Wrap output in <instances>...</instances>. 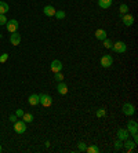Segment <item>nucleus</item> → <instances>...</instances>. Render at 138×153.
I'll use <instances>...</instances> for the list:
<instances>
[{"instance_id": "obj_1", "label": "nucleus", "mask_w": 138, "mask_h": 153, "mask_svg": "<svg viewBox=\"0 0 138 153\" xmlns=\"http://www.w3.org/2000/svg\"><path fill=\"white\" fill-rule=\"evenodd\" d=\"M39 104H41L43 106H46V108L51 106V104H53V98H51V95L40 94V95H39Z\"/></svg>"}, {"instance_id": "obj_2", "label": "nucleus", "mask_w": 138, "mask_h": 153, "mask_svg": "<svg viewBox=\"0 0 138 153\" xmlns=\"http://www.w3.org/2000/svg\"><path fill=\"white\" fill-rule=\"evenodd\" d=\"M112 50L117 53V54H122V53H126V50H127V46L124 41H116L112 44Z\"/></svg>"}, {"instance_id": "obj_3", "label": "nucleus", "mask_w": 138, "mask_h": 153, "mask_svg": "<svg viewBox=\"0 0 138 153\" xmlns=\"http://www.w3.org/2000/svg\"><path fill=\"white\" fill-rule=\"evenodd\" d=\"M14 131L18 132V134H23L26 131V123L23 122V120H17V122L14 123Z\"/></svg>"}, {"instance_id": "obj_4", "label": "nucleus", "mask_w": 138, "mask_h": 153, "mask_svg": "<svg viewBox=\"0 0 138 153\" xmlns=\"http://www.w3.org/2000/svg\"><path fill=\"white\" fill-rule=\"evenodd\" d=\"M6 28H7V31H9L10 33H14V32L18 31L19 22L17 19H10V21H7V23H6Z\"/></svg>"}, {"instance_id": "obj_5", "label": "nucleus", "mask_w": 138, "mask_h": 153, "mask_svg": "<svg viewBox=\"0 0 138 153\" xmlns=\"http://www.w3.org/2000/svg\"><path fill=\"white\" fill-rule=\"evenodd\" d=\"M122 110H123V113L126 115V116H133L134 113H135V108H134V105L130 104V102H126V104L123 105Z\"/></svg>"}, {"instance_id": "obj_6", "label": "nucleus", "mask_w": 138, "mask_h": 153, "mask_svg": "<svg viewBox=\"0 0 138 153\" xmlns=\"http://www.w3.org/2000/svg\"><path fill=\"white\" fill-rule=\"evenodd\" d=\"M50 68H51V72L57 73V72H62V68H64V65H62V62H61L60 59H54V61L51 62Z\"/></svg>"}, {"instance_id": "obj_7", "label": "nucleus", "mask_w": 138, "mask_h": 153, "mask_svg": "<svg viewBox=\"0 0 138 153\" xmlns=\"http://www.w3.org/2000/svg\"><path fill=\"white\" fill-rule=\"evenodd\" d=\"M113 63V58L112 55H102L101 57V66L102 68H109Z\"/></svg>"}, {"instance_id": "obj_8", "label": "nucleus", "mask_w": 138, "mask_h": 153, "mask_svg": "<svg viewBox=\"0 0 138 153\" xmlns=\"http://www.w3.org/2000/svg\"><path fill=\"white\" fill-rule=\"evenodd\" d=\"M122 22L126 25V26H131L134 23V17L131 14H123V17H122Z\"/></svg>"}, {"instance_id": "obj_9", "label": "nucleus", "mask_w": 138, "mask_h": 153, "mask_svg": "<svg viewBox=\"0 0 138 153\" xmlns=\"http://www.w3.org/2000/svg\"><path fill=\"white\" fill-rule=\"evenodd\" d=\"M127 131H129L130 134H137L138 132V124L135 120H131V122H129V124H127Z\"/></svg>"}, {"instance_id": "obj_10", "label": "nucleus", "mask_w": 138, "mask_h": 153, "mask_svg": "<svg viewBox=\"0 0 138 153\" xmlns=\"http://www.w3.org/2000/svg\"><path fill=\"white\" fill-rule=\"evenodd\" d=\"M10 43L13 46H18L19 43H21V35L17 33V32L11 33V36H10Z\"/></svg>"}, {"instance_id": "obj_11", "label": "nucleus", "mask_w": 138, "mask_h": 153, "mask_svg": "<svg viewBox=\"0 0 138 153\" xmlns=\"http://www.w3.org/2000/svg\"><path fill=\"white\" fill-rule=\"evenodd\" d=\"M135 145H137V144H135L134 141H130L129 138H127V139H124L123 146L126 148V150H127V152H133L134 148H135Z\"/></svg>"}, {"instance_id": "obj_12", "label": "nucleus", "mask_w": 138, "mask_h": 153, "mask_svg": "<svg viewBox=\"0 0 138 153\" xmlns=\"http://www.w3.org/2000/svg\"><path fill=\"white\" fill-rule=\"evenodd\" d=\"M130 137V132L127 130H124V128H120L119 131H117V139L120 141H124V139H127Z\"/></svg>"}, {"instance_id": "obj_13", "label": "nucleus", "mask_w": 138, "mask_h": 153, "mask_svg": "<svg viewBox=\"0 0 138 153\" xmlns=\"http://www.w3.org/2000/svg\"><path fill=\"white\" fill-rule=\"evenodd\" d=\"M57 91H58V94L65 95L66 93H68V86L65 84L64 81H60V83H58V86H57Z\"/></svg>"}, {"instance_id": "obj_14", "label": "nucleus", "mask_w": 138, "mask_h": 153, "mask_svg": "<svg viewBox=\"0 0 138 153\" xmlns=\"http://www.w3.org/2000/svg\"><path fill=\"white\" fill-rule=\"evenodd\" d=\"M106 36H108V33H106L105 29H97V31H95L97 40H105Z\"/></svg>"}, {"instance_id": "obj_15", "label": "nucleus", "mask_w": 138, "mask_h": 153, "mask_svg": "<svg viewBox=\"0 0 138 153\" xmlns=\"http://www.w3.org/2000/svg\"><path fill=\"white\" fill-rule=\"evenodd\" d=\"M57 10L53 7V6H46L44 9H43V13H44V15H47V17H54V14Z\"/></svg>"}, {"instance_id": "obj_16", "label": "nucleus", "mask_w": 138, "mask_h": 153, "mask_svg": "<svg viewBox=\"0 0 138 153\" xmlns=\"http://www.w3.org/2000/svg\"><path fill=\"white\" fill-rule=\"evenodd\" d=\"M28 102H29V105H32V106L39 105V95H37V94H32L29 98H28Z\"/></svg>"}, {"instance_id": "obj_17", "label": "nucleus", "mask_w": 138, "mask_h": 153, "mask_svg": "<svg viewBox=\"0 0 138 153\" xmlns=\"http://www.w3.org/2000/svg\"><path fill=\"white\" fill-rule=\"evenodd\" d=\"M98 6L104 10L109 9L110 6H112V0H98Z\"/></svg>"}, {"instance_id": "obj_18", "label": "nucleus", "mask_w": 138, "mask_h": 153, "mask_svg": "<svg viewBox=\"0 0 138 153\" xmlns=\"http://www.w3.org/2000/svg\"><path fill=\"white\" fill-rule=\"evenodd\" d=\"M9 4L6 3V1H3V0H0V14H6L7 11H9Z\"/></svg>"}, {"instance_id": "obj_19", "label": "nucleus", "mask_w": 138, "mask_h": 153, "mask_svg": "<svg viewBox=\"0 0 138 153\" xmlns=\"http://www.w3.org/2000/svg\"><path fill=\"white\" fill-rule=\"evenodd\" d=\"M22 120L25 123H32L33 122V115H31V113H23Z\"/></svg>"}, {"instance_id": "obj_20", "label": "nucleus", "mask_w": 138, "mask_h": 153, "mask_svg": "<svg viewBox=\"0 0 138 153\" xmlns=\"http://www.w3.org/2000/svg\"><path fill=\"white\" fill-rule=\"evenodd\" d=\"M130 11V9H129V6L127 4H120V7H119V13L123 15V14H127Z\"/></svg>"}, {"instance_id": "obj_21", "label": "nucleus", "mask_w": 138, "mask_h": 153, "mask_svg": "<svg viewBox=\"0 0 138 153\" xmlns=\"http://www.w3.org/2000/svg\"><path fill=\"white\" fill-rule=\"evenodd\" d=\"M100 150L98 149V146H95V145H91V146H87L86 148V152H88V153H97Z\"/></svg>"}, {"instance_id": "obj_22", "label": "nucleus", "mask_w": 138, "mask_h": 153, "mask_svg": "<svg viewBox=\"0 0 138 153\" xmlns=\"http://www.w3.org/2000/svg\"><path fill=\"white\" fill-rule=\"evenodd\" d=\"M65 15H66V14H65V11H55V14H54V17L57 19H64Z\"/></svg>"}, {"instance_id": "obj_23", "label": "nucleus", "mask_w": 138, "mask_h": 153, "mask_svg": "<svg viewBox=\"0 0 138 153\" xmlns=\"http://www.w3.org/2000/svg\"><path fill=\"white\" fill-rule=\"evenodd\" d=\"M102 41H104V47H105V48H112V44H113V43H112L109 39H105V40H102Z\"/></svg>"}, {"instance_id": "obj_24", "label": "nucleus", "mask_w": 138, "mask_h": 153, "mask_svg": "<svg viewBox=\"0 0 138 153\" xmlns=\"http://www.w3.org/2000/svg\"><path fill=\"white\" fill-rule=\"evenodd\" d=\"M122 148H123V141L117 139V141L115 142V149H116V150H120Z\"/></svg>"}, {"instance_id": "obj_25", "label": "nucleus", "mask_w": 138, "mask_h": 153, "mask_svg": "<svg viewBox=\"0 0 138 153\" xmlns=\"http://www.w3.org/2000/svg\"><path fill=\"white\" fill-rule=\"evenodd\" d=\"M106 115V112H105V109H98V110H97V117H104Z\"/></svg>"}, {"instance_id": "obj_26", "label": "nucleus", "mask_w": 138, "mask_h": 153, "mask_svg": "<svg viewBox=\"0 0 138 153\" xmlns=\"http://www.w3.org/2000/svg\"><path fill=\"white\" fill-rule=\"evenodd\" d=\"M55 80H58V81H64V75L61 72H57L55 73Z\"/></svg>"}, {"instance_id": "obj_27", "label": "nucleus", "mask_w": 138, "mask_h": 153, "mask_svg": "<svg viewBox=\"0 0 138 153\" xmlns=\"http://www.w3.org/2000/svg\"><path fill=\"white\" fill-rule=\"evenodd\" d=\"M78 146H79V150H82V152H86V148H87V145L84 144V142H79Z\"/></svg>"}, {"instance_id": "obj_28", "label": "nucleus", "mask_w": 138, "mask_h": 153, "mask_svg": "<svg viewBox=\"0 0 138 153\" xmlns=\"http://www.w3.org/2000/svg\"><path fill=\"white\" fill-rule=\"evenodd\" d=\"M7 23V18L4 14H0V25H6Z\"/></svg>"}, {"instance_id": "obj_29", "label": "nucleus", "mask_w": 138, "mask_h": 153, "mask_svg": "<svg viewBox=\"0 0 138 153\" xmlns=\"http://www.w3.org/2000/svg\"><path fill=\"white\" fill-rule=\"evenodd\" d=\"M23 113H25V112H23L22 109H17V110H15V116H17V117H22Z\"/></svg>"}, {"instance_id": "obj_30", "label": "nucleus", "mask_w": 138, "mask_h": 153, "mask_svg": "<svg viewBox=\"0 0 138 153\" xmlns=\"http://www.w3.org/2000/svg\"><path fill=\"white\" fill-rule=\"evenodd\" d=\"M7 59H9V54H1V57H0V62H6V61H7Z\"/></svg>"}, {"instance_id": "obj_31", "label": "nucleus", "mask_w": 138, "mask_h": 153, "mask_svg": "<svg viewBox=\"0 0 138 153\" xmlns=\"http://www.w3.org/2000/svg\"><path fill=\"white\" fill-rule=\"evenodd\" d=\"M9 119H10V122H13V123H15L17 120H18V117L15 116V115H11V116L9 117Z\"/></svg>"}, {"instance_id": "obj_32", "label": "nucleus", "mask_w": 138, "mask_h": 153, "mask_svg": "<svg viewBox=\"0 0 138 153\" xmlns=\"http://www.w3.org/2000/svg\"><path fill=\"white\" fill-rule=\"evenodd\" d=\"M0 152H1V145H0Z\"/></svg>"}, {"instance_id": "obj_33", "label": "nucleus", "mask_w": 138, "mask_h": 153, "mask_svg": "<svg viewBox=\"0 0 138 153\" xmlns=\"http://www.w3.org/2000/svg\"><path fill=\"white\" fill-rule=\"evenodd\" d=\"M0 37H1V35H0Z\"/></svg>"}]
</instances>
